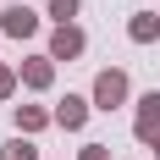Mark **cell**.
I'll use <instances>...</instances> for the list:
<instances>
[{
    "instance_id": "cell-1",
    "label": "cell",
    "mask_w": 160,
    "mask_h": 160,
    "mask_svg": "<svg viewBox=\"0 0 160 160\" xmlns=\"http://www.w3.org/2000/svg\"><path fill=\"white\" fill-rule=\"evenodd\" d=\"M122 99H127V72H116V66L99 72V78H94V105H99V111H116Z\"/></svg>"
},
{
    "instance_id": "cell-2",
    "label": "cell",
    "mask_w": 160,
    "mask_h": 160,
    "mask_svg": "<svg viewBox=\"0 0 160 160\" xmlns=\"http://www.w3.org/2000/svg\"><path fill=\"white\" fill-rule=\"evenodd\" d=\"M138 105H144L138 111V138L144 144H160V94H144Z\"/></svg>"
},
{
    "instance_id": "cell-3",
    "label": "cell",
    "mask_w": 160,
    "mask_h": 160,
    "mask_svg": "<svg viewBox=\"0 0 160 160\" xmlns=\"http://www.w3.org/2000/svg\"><path fill=\"white\" fill-rule=\"evenodd\" d=\"M33 28H39V17H33L28 6H6V17H0V33H11V39H28Z\"/></svg>"
},
{
    "instance_id": "cell-4",
    "label": "cell",
    "mask_w": 160,
    "mask_h": 160,
    "mask_svg": "<svg viewBox=\"0 0 160 160\" xmlns=\"http://www.w3.org/2000/svg\"><path fill=\"white\" fill-rule=\"evenodd\" d=\"M50 55H55V61H72V55H83V33L72 28V22H61V28H55V39H50Z\"/></svg>"
},
{
    "instance_id": "cell-5",
    "label": "cell",
    "mask_w": 160,
    "mask_h": 160,
    "mask_svg": "<svg viewBox=\"0 0 160 160\" xmlns=\"http://www.w3.org/2000/svg\"><path fill=\"white\" fill-rule=\"evenodd\" d=\"M55 122H61V127H83V122H88V99L66 94V99H61V111H55Z\"/></svg>"
},
{
    "instance_id": "cell-6",
    "label": "cell",
    "mask_w": 160,
    "mask_h": 160,
    "mask_svg": "<svg viewBox=\"0 0 160 160\" xmlns=\"http://www.w3.org/2000/svg\"><path fill=\"white\" fill-rule=\"evenodd\" d=\"M44 122H50V111H39V105H17V127H22V132H39Z\"/></svg>"
},
{
    "instance_id": "cell-7",
    "label": "cell",
    "mask_w": 160,
    "mask_h": 160,
    "mask_svg": "<svg viewBox=\"0 0 160 160\" xmlns=\"http://www.w3.org/2000/svg\"><path fill=\"white\" fill-rule=\"evenodd\" d=\"M127 33L138 39V44H149V39H160V17H132V22H127Z\"/></svg>"
},
{
    "instance_id": "cell-8",
    "label": "cell",
    "mask_w": 160,
    "mask_h": 160,
    "mask_svg": "<svg viewBox=\"0 0 160 160\" xmlns=\"http://www.w3.org/2000/svg\"><path fill=\"white\" fill-rule=\"evenodd\" d=\"M22 83L28 88H50V61H28L22 66Z\"/></svg>"
},
{
    "instance_id": "cell-9",
    "label": "cell",
    "mask_w": 160,
    "mask_h": 160,
    "mask_svg": "<svg viewBox=\"0 0 160 160\" xmlns=\"http://www.w3.org/2000/svg\"><path fill=\"white\" fill-rule=\"evenodd\" d=\"M0 160H39V149H33L28 138H11V144L0 149Z\"/></svg>"
},
{
    "instance_id": "cell-10",
    "label": "cell",
    "mask_w": 160,
    "mask_h": 160,
    "mask_svg": "<svg viewBox=\"0 0 160 160\" xmlns=\"http://www.w3.org/2000/svg\"><path fill=\"white\" fill-rule=\"evenodd\" d=\"M78 6H83V0H50V11L61 17V22H66V17H78Z\"/></svg>"
},
{
    "instance_id": "cell-11",
    "label": "cell",
    "mask_w": 160,
    "mask_h": 160,
    "mask_svg": "<svg viewBox=\"0 0 160 160\" xmlns=\"http://www.w3.org/2000/svg\"><path fill=\"white\" fill-rule=\"evenodd\" d=\"M83 160H111V149H105V144H88V149H83Z\"/></svg>"
},
{
    "instance_id": "cell-12",
    "label": "cell",
    "mask_w": 160,
    "mask_h": 160,
    "mask_svg": "<svg viewBox=\"0 0 160 160\" xmlns=\"http://www.w3.org/2000/svg\"><path fill=\"white\" fill-rule=\"evenodd\" d=\"M11 94V72H6V66H0V99Z\"/></svg>"
},
{
    "instance_id": "cell-13",
    "label": "cell",
    "mask_w": 160,
    "mask_h": 160,
    "mask_svg": "<svg viewBox=\"0 0 160 160\" xmlns=\"http://www.w3.org/2000/svg\"><path fill=\"white\" fill-rule=\"evenodd\" d=\"M155 149H160V144H155Z\"/></svg>"
}]
</instances>
